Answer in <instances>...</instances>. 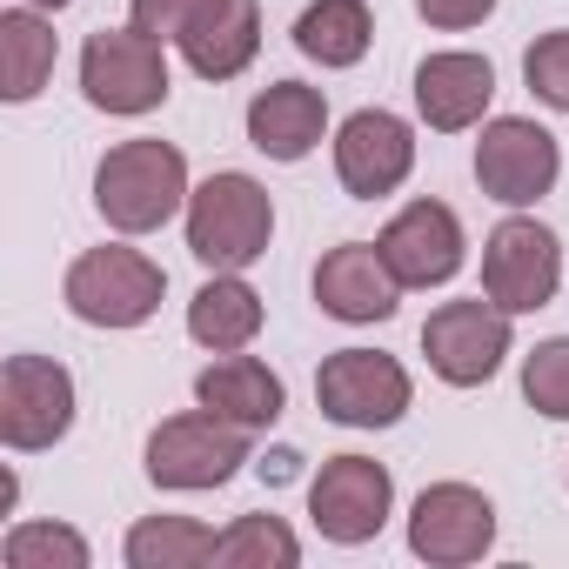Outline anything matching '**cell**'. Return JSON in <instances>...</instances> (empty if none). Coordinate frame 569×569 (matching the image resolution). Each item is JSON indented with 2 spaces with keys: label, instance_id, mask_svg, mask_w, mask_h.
<instances>
[{
  "label": "cell",
  "instance_id": "6da1fadb",
  "mask_svg": "<svg viewBox=\"0 0 569 569\" xmlns=\"http://www.w3.org/2000/svg\"><path fill=\"white\" fill-rule=\"evenodd\" d=\"M188 154L174 141H121L94 168V208L121 234H154L188 208Z\"/></svg>",
  "mask_w": 569,
  "mask_h": 569
},
{
  "label": "cell",
  "instance_id": "7a4b0ae2",
  "mask_svg": "<svg viewBox=\"0 0 569 569\" xmlns=\"http://www.w3.org/2000/svg\"><path fill=\"white\" fill-rule=\"evenodd\" d=\"M274 241V201L254 174H208L194 194H188V254L214 274H241L268 254Z\"/></svg>",
  "mask_w": 569,
  "mask_h": 569
},
{
  "label": "cell",
  "instance_id": "3957f363",
  "mask_svg": "<svg viewBox=\"0 0 569 569\" xmlns=\"http://www.w3.org/2000/svg\"><path fill=\"white\" fill-rule=\"evenodd\" d=\"M61 296H68V309L88 329H141L161 309V296H168V274L141 248L108 241V248H88V254L68 261Z\"/></svg>",
  "mask_w": 569,
  "mask_h": 569
},
{
  "label": "cell",
  "instance_id": "277c9868",
  "mask_svg": "<svg viewBox=\"0 0 569 569\" xmlns=\"http://www.w3.org/2000/svg\"><path fill=\"white\" fill-rule=\"evenodd\" d=\"M248 436H254V429H241V422H228V416H214V409L168 416V422L148 436V482H154V489H174V496L221 489V482L241 476Z\"/></svg>",
  "mask_w": 569,
  "mask_h": 569
},
{
  "label": "cell",
  "instance_id": "5b68a950",
  "mask_svg": "<svg viewBox=\"0 0 569 569\" xmlns=\"http://www.w3.org/2000/svg\"><path fill=\"white\" fill-rule=\"evenodd\" d=\"M168 54H161V41L154 34H141V28H101V34H88V48H81V94H88V108H101V114H154L161 101H168Z\"/></svg>",
  "mask_w": 569,
  "mask_h": 569
},
{
  "label": "cell",
  "instance_id": "8992f818",
  "mask_svg": "<svg viewBox=\"0 0 569 569\" xmlns=\"http://www.w3.org/2000/svg\"><path fill=\"white\" fill-rule=\"evenodd\" d=\"M556 289H562V241L536 214L496 221V234L482 241V296L509 316H536L556 302Z\"/></svg>",
  "mask_w": 569,
  "mask_h": 569
},
{
  "label": "cell",
  "instance_id": "52a82bcc",
  "mask_svg": "<svg viewBox=\"0 0 569 569\" xmlns=\"http://www.w3.org/2000/svg\"><path fill=\"white\" fill-rule=\"evenodd\" d=\"M409 369L382 349H336L316 369V402L342 429H389L409 416Z\"/></svg>",
  "mask_w": 569,
  "mask_h": 569
},
{
  "label": "cell",
  "instance_id": "ba28073f",
  "mask_svg": "<svg viewBox=\"0 0 569 569\" xmlns=\"http://www.w3.org/2000/svg\"><path fill=\"white\" fill-rule=\"evenodd\" d=\"M74 429V376L48 356H8L0 369V442L34 456Z\"/></svg>",
  "mask_w": 569,
  "mask_h": 569
},
{
  "label": "cell",
  "instance_id": "9c48e42d",
  "mask_svg": "<svg viewBox=\"0 0 569 569\" xmlns=\"http://www.w3.org/2000/svg\"><path fill=\"white\" fill-rule=\"evenodd\" d=\"M556 174H562V148H556L549 128H536L522 114H496L482 128V141H476V181H482L489 201L529 208V201H542L556 188Z\"/></svg>",
  "mask_w": 569,
  "mask_h": 569
},
{
  "label": "cell",
  "instance_id": "30bf717a",
  "mask_svg": "<svg viewBox=\"0 0 569 569\" xmlns=\"http://www.w3.org/2000/svg\"><path fill=\"white\" fill-rule=\"evenodd\" d=\"M422 356L449 389H482L502 356H509V309H496L489 296L476 302H442L422 322Z\"/></svg>",
  "mask_w": 569,
  "mask_h": 569
},
{
  "label": "cell",
  "instance_id": "8fae6325",
  "mask_svg": "<svg viewBox=\"0 0 569 569\" xmlns=\"http://www.w3.org/2000/svg\"><path fill=\"white\" fill-rule=\"evenodd\" d=\"M389 509H396V476L376 456H329L322 476L309 482V516L342 549L376 542L382 522H389Z\"/></svg>",
  "mask_w": 569,
  "mask_h": 569
},
{
  "label": "cell",
  "instance_id": "7c38bea8",
  "mask_svg": "<svg viewBox=\"0 0 569 569\" xmlns=\"http://www.w3.org/2000/svg\"><path fill=\"white\" fill-rule=\"evenodd\" d=\"M489 542H496V502L482 489H469V482H429L416 496V509H409V549L422 562L456 569V562L489 556Z\"/></svg>",
  "mask_w": 569,
  "mask_h": 569
},
{
  "label": "cell",
  "instance_id": "4fadbf2b",
  "mask_svg": "<svg viewBox=\"0 0 569 569\" xmlns=\"http://www.w3.org/2000/svg\"><path fill=\"white\" fill-rule=\"evenodd\" d=\"M409 168H416V134H409L402 114H389V108H356V114L342 121V134H336V174H342V188H349L356 201L396 194V188L409 181Z\"/></svg>",
  "mask_w": 569,
  "mask_h": 569
},
{
  "label": "cell",
  "instance_id": "5bb4252c",
  "mask_svg": "<svg viewBox=\"0 0 569 569\" xmlns=\"http://www.w3.org/2000/svg\"><path fill=\"white\" fill-rule=\"evenodd\" d=\"M382 261L396 268L402 289H442L462 268V221L442 201H409L389 228H382Z\"/></svg>",
  "mask_w": 569,
  "mask_h": 569
},
{
  "label": "cell",
  "instance_id": "9a60e30c",
  "mask_svg": "<svg viewBox=\"0 0 569 569\" xmlns=\"http://www.w3.org/2000/svg\"><path fill=\"white\" fill-rule=\"evenodd\" d=\"M316 302H322V316L362 329V322H389V316H396L402 281H396V268L382 261L376 241H342V248H329L322 268H316Z\"/></svg>",
  "mask_w": 569,
  "mask_h": 569
},
{
  "label": "cell",
  "instance_id": "2e32d148",
  "mask_svg": "<svg viewBox=\"0 0 569 569\" xmlns=\"http://www.w3.org/2000/svg\"><path fill=\"white\" fill-rule=\"evenodd\" d=\"M322 134H329V101L309 81H268L248 101V141L268 161H302V154H316Z\"/></svg>",
  "mask_w": 569,
  "mask_h": 569
},
{
  "label": "cell",
  "instance_id": "e0dca14e",
  "mask_svg": "<svg viewBox=\"0 0 569 569\" xmlns=\"http://www.w3.org/2000/svg\"><path fill=\"white\" fill-rule=\"evenodd\" d=\"M489 101H496V68L482 61V54H429L422 68H416V108H422V121L436 128V134H462V128H476L482 114H489Z\"/></svg>",
  "mask_w": 569,
  "mask_h": 569
},
{
  "label": "cell",
  "instance_id": "ac0fdd59",
  "mask_svg": "<svg viewBox=\"0 0 569 569\" xmlns=\"http://www.w3.org/2000/svg\"><path fill=\"white\" fill-rule=\"evenodd\" d=\"M194 402L228 416V422H241V429H268V422H281V409H289V389H281V376L268 362L234 349V356H214L194 376Z\"/></svg>",
  "mask_w": 569,
  "mask_h": 569
},
{
  "label": "cell",
  "instance_id": "d6986e66",
  "mask_svg": "<svg viewBox=\"0 0 569 569\" xmlns=\"http://www.w3.org/2000/svg\"><path fill=\"white\" fill-rule=\"evenodd\" d=\"M181 54H188V68L201 81H234L261 54V8L254 0H221V8H208L181 34Z\"/></svg>",
  "mask_w": 569,
  "mask_h": 569
},
{
  "label": "cell",
  "instance_id": "ffe728a7",
  "mask_svg": "<svg viewBox=\"0 0 569 569\" xmlns=\"http://www.w3.org/2000/svg\"><path fill=\"white\" fill-rule=\"evenodd\" d=\"M188 336H194L201 349H214V356L248 349V342L261 336V296L248 289L241 274H214V281H201L194 302H188Z\"/></svg>",
  "mask_w": 569,
  "mask_h": 569
},
{
  "label": "cell",
  "instance_id": "44dd1931",
  "mask_svg": "<svg viewBox=\"0 0 569 569\" xmlns=\"http://www.w3.org/2000/svg\"><path fill=\"white\" fill-rule=\"evenodd\" d=\"M376 41V14L369 0H316L296 21V48L316 61V68H356Z\"/></svg>",
  "mask_w": 569,
  "mask_h": 569
},
{
  "label": "cell",
  "instance_id": "7402d4cb",
  "mask_svg": "<svg viewBox=\"0 0 569 569\" xmlns=\"http://www.w3.org/2000/svg\"><path fill=\"white\" fill-rule=\"evenodd\" d=\"M48 74H54V28L34 8L0 14V94L21 108L48 88Z\"/></svg>",
  "mask_w": 569,
  "mask_h": 569
},
{
  "label": "cell",
  "instance_id": "603a6c76",
  "mask_svg": "<svg viewBox=\"0 0 569 569\" xmlns=\"http://www.w3.org/2000/svg\"><path fill=\"white\" fill-rule=\"evenodd\" d=\"M214 529L194 516H141L128 529V569H201L214 562Z\"/></svg>",
  "mask_w": 569,
  "mask_h": 569
},
{
  "label": "cell",
  "instance_id": "cb8c5ba5",
  "mask_svg": "<svg viewBox=\"0 0 569 569\" xmlns=\"http://www.w3.org/2000/svg\"><path fill=\"white\" fill-rule=\"evenodd\" d=\"M214 562H228V569H296L302 562V542H296V529L281 522V516H234L228 529H221V542H214Z\"/></svg>",
  "mask_w": 569,
  "mask_h": 569
},
{
  "label": "cell",
  "instance_id": "d4e9b609",
  "mask_svg": "<svg viewBox=\"0 0 569 569\" xmlns=\"http://www.w3.org/2000/svg\"><path fill=\"white\" fill-rule=\"evenodd\" d=\"M8 569H88V536L68 522H14L0 542Z\"/></svg>",
  "mask_w": 569,
  "mask_h": 569
},
{
  "label": "cell",
  "instance_id": "484cf974",
  "mask_svg": "<svg viewBox=\"0 0 569 569\" xmlns=\"http://www.w3.org/2000/svg\"><path fill=\"white\" fill-rule=\"evenodd\" d=\"M522 402L549 422H569V336H549L522 356Z\"/></svg>",
  "mask_w": 569,
  "mask_h": 569
},
{
  "label": "cell",
  "instance_id": "4316f807",
  "mask_svg": "<svg viewBox=\"0 0 569 569\" xmlns=\"http://www.w3.org/2000/svg\"><path fill=\"white\" fill-rule=\"evenodd\" d=\"M522 81H529V94H536L542 108L569 114V28L529 41V54H522Z\"/></svg>",
  "mask_w": 569,
  "mask_h": 569
},
{
  "label": "cell",
  "instance_id": "83f0119b",
  "mask_svg": "<svg viewBox=\"0 0 569 569\" xmlns=\"http://www.w3.org/2000/svg\"><path fill=\"white\" fill-rule=\"evenodd\" d=\"M208 8H221V0H128V21L154 41H181Z\"/></svg>",
  "mask_w": 569,
  "mask_h": 569
},
{
  "label": "cell",
  "instance_id": "f1b7e54d",
  "mask_svg": "<svg viewBox=\"0 0 569 569\" xmlns=\"http://www.w3.org/2000/svg\"><path fill=\"white\" fill-rule=\"evenodd\" d=\"M416 14L442 34H462V28H482L496 14V0H416Z\"/></svg>",
  "mask_w": 569,
  "mask_h": 569
},
{
  "label": "cell",
  "instance_id": "f546056e",
  "mask_svg": "<svg viewBox=\"0 0 569 569\" xmlns=\"http://www.w3.org/2000/svg\"><path fill=\"white\" fill-rule=\"evenodd\" d=\"M21 8H48V14H61V8H68V0H21Z\"/></svg>",
  "mask_w": 569,
  "mask_h": 569
}]
</instances>
